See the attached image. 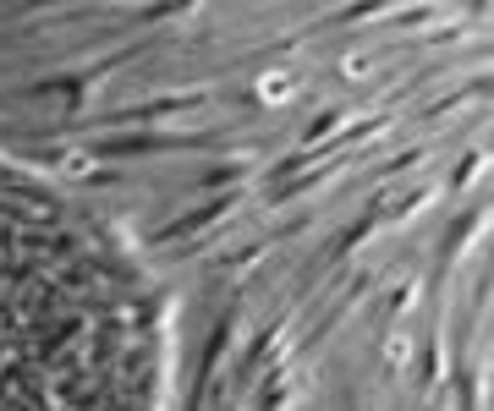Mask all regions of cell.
I'll list each match as a JSON object with an SVG mask.
<instances>
[{
    "label": "cell",
    "instance_id": "6da1fadb",
    "mask_svg": "<svg viewBox=\"0 0 494 411\" xmlns=\"http://www.w3.org/2000/svg\"><path fill=\"white\" fill-rule=\"evenodd\" d=\"M291 88H297L291 77H264V99H291Z\"/></svg>",
    "mask_w": 494,
    "mask_h": 411
}]
</instances>
